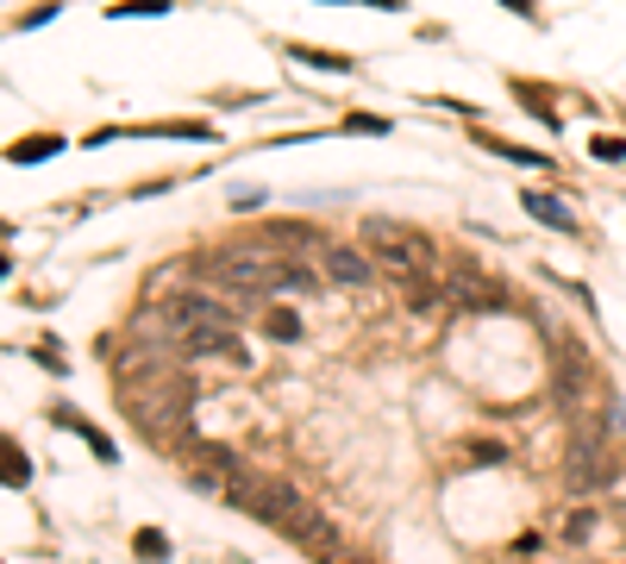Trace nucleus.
<instances>
[{"mask_svg":"<svg viewBox=\"0 0 626 564\" xmlns=\"http://www.w3.org/2000/svg\"><path fill=\"white\" fill-rule=\"evenodd\" d=\"M163 552H170L163 534H150V527H145V534H138V559H163Z\"/></svg>","mask_w":626,"mask_h":564,"instance_id":"nucleus-12","label":"nucleus"},{"mask_svg":"<svg viewBox=\"0 0 626 564\" xmlns=\"http://www.w3.org/2000/svg\"><path fill=\"white\" fill-rule=\"evenodd\" d=\"M188 270L207 282H220L225 295H275V257L263 245H238V252H213V257H188Z\"/></svg>","mask_w":626,"mask_h":564,"instance_id":"nucleus-2","label":"nucleus"},{"mask_svg":"<svg viewBox=\"0 0 626 564\" xmlns=\"http://www.w3.org/2000/svg\"><path fill=\"white\" fill-rule=\"evenodd\" d=\"M45 151H57V138H32V145H20L13 157H20V163H32V157H45Z\"/></svg>","mask_w":626,"mask_h":564,"instance_id":"nucleus-13","label":"nucleus"},{"mask_svg":"<svg viewBox=\"0 0 626 564\" xmlns=\"http://www.w3.org/2000/svg\"><path fill=\"white\" fill-rule=\"evenodd\" d=\"M0 477H7V483H25V477H32V464L13 452V439H0Z\"/></svg>","mask_w":626,"mask_h":564,"instance_id":"nucleus-10","label":"nucleus"},{"mask_svg":"<svg viewBox=\"0 0 626 564\" xmlns=\"http://www.w3.org/2000/svg\"><path fill=\"white\" fill-rule=\"evenodd\" d=\"M125 420H132L145 439H163V445L188 439V420H195V383L175 370L170 383L150 389V402H125Z\"/></svg>","mask_w":626,"mask_h":564,"instance_id":"nucleus-1","label":"nucleus"},{"mask_svg":"<svg viewBox=\"0 0 626 564\" xmlns=\"http://www.w3.org/2000/svg\"><path fill=\"white\" fill-rule=\"evenodd\" d=\"M0 277H7V257H0Z\"/></svg>","mask_w":626,"mask_h":564,"instance_id":"nucleus-16","label":"nucleus"},{"mask_svg":"<svg viewBox=\"0 0 626 564\" xmlns=\"http://www.w3.org/2000/svg\"><path fill=\"white\" fill-rule=\"evenodd\" d=\"M370 238H382V245H376V257H382L389 270H401V277H420L426 263H432L426 238H414V232H395L389 220H370Z\"/></svg>","mask_w":626,"mask_h":564,"instance_id":"nucleus-3","label":"nucleus"},{"mask_svg":"<svg viewBox=\"0 0 626 564\" xmlns=\"http://www.w3.org/2000/svg\"><path fill=\"white\" fill-rule=\"evenodd\" d=\"M514 7H520V13H526V7H532V0H514Z\"/></svg>","mask_w":626,"mask_h":564,"instance_id":"nucleus-15","label":"nucleus"},{"mask_svg":"<svg viewBox=\"0 0 626 564\" xmlns=\"http://www.w3.org/2000/svg\"><path fill=\"white\" fill-rule=\"evenodd\" d=\"M582 383H589V364L576 358L570 345H557V377H551V395H557L564 408H576V402H582Z\"/></svg>","mask_w":626,"mask_h":564,"instance_id":"nucleus-7","label":"nucleus"},{"mask_svg":"<svg viewBox=\"0 0 626 564\" xmlns=\"http://www.w3.org/2000/svg\"><path fill=\"white\" fill-rule=\"evenodd\" d=\"M570 489L576 495H596L601 483H607V458H601V439H576V452H570Z\"/></svg>","mask_w":626,"mask_h":564,"instance_id":"nucleus-5","label":"nucleus"},{"mask_svg":"<svg viewBox=\"0 0 626 564\" xmlns=\"http://www.w3.org/2000/svg\"><path fill=\"white\" fill-rule=\"evenodd\" d=\"M326 289V270L307 263V257H275V295H320Z\"/></svg>","mask_w":626,"mask_h":564,"instance_id":"nucleus-6","label":"nucleus"},{"mask_svg":"<svg viewBox=\"0 0 626 564\" xmlns=\"http://www.w3.org/2000/svg\"><path fill=\"white\" fill-rule=\"evenodd\" d=\"M526 207H532L539 220H551V226H564V232L576 226V220H570V207H564V201H551V195H526Z\"/></svg>","mask_w":626,"mask_h":564,"instance_id":"nucleus-9","label":"nucleus"},{"mask_svg":"<svg viewBox=\"0 0 626 564\" xmlns=\"http://www.w3.org/2000/svg\"><path fill=\"white\" fill-rule=\"evenodd\" d=\"M557 534H564V539H589V534H596V514H589V508L564 514V520H557Z\"/></svg>","mask_w":626,"mask_h":564,"instance_id":"nucleus-11","label":"nucleus"},{"mask_svg":"<svg viewBox=\"0 0 626 564\" xmlns=\"http://www.w3.org/2000/svg\"><path fill=\"white\" fill-rule=\"evenodd\" d=\"M263 333H270V339H300V314H289V308H263Z\"/></svg>","mask_w":626,"mask_h":564,"instance_id":"nucleus-8","label":"nucleus"},{"mask_svg":"<svg viewBox=\"0 0 626 564\" xmlns=\"http://www.w3.org/2000/svg\"><path fill=\"white\" fill-rule=\"evenodd\" d=\"M320 270H326V282H339V289H370L376 282L370 257L357 252V245H320Z\"/></svg>","mask_w":626,"mask_h":564,"instance_id":"nucleus-4","label":"nucleus"},{"mask_svg":"<svg viewBox=\"0 0 626 564\" xmlns=\"http://www.w3.org/2000/svg\"><path fill=\"white\" fill-rule=\"evenodd\" d=\"M370 7H395V0H370Z\"/></svg>","mask_w":626,"mask_h":564,"instance_id":"nucleus-14","label":"nucleus"}]
</instances>
